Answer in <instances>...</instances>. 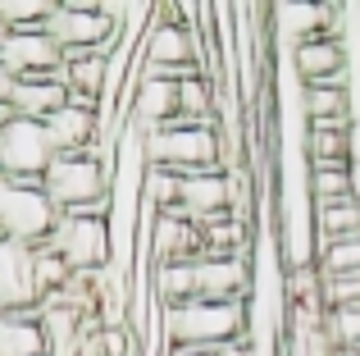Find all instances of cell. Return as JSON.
<instances>
[{"instance_id": "obj_2", "label": "cell", "mask_w": 360, "mask_h": 356, "mask_svg": "<svg viewBox=\"0 0 360 356\" xmlns=\"http://www.w3.org/2000/svg\"><path fill=\"white\" fill-rule=\"evenodd\" d=\"M251 311L246 302H183L165 311V343L169 348H196V352H219L229 343L246 338Z\"/></svg>"}, {"instance_id": "obj_14", "label": "cell", "mask_w": 360, "mask_h": 356, "mask_svg": "<svg viewBox=\"0 0 360 356\" xmlns=\"http://www.w3.org/2000/svg\"><path fill=\"white\" fill-rule=\"evenodd\" d=\"M306 165L310 170H352L356 165V119L306 124Z\"/></svg>"}, {"instance_id": "obj_27", "label": "cell", "mask_w": 360, "mask_h": 356, "mask_svg": "<svg viewBox=\"0 0 360 356\" xmlns=\"http://www.w3.org/2000/svg\"><path fill=\"white\" fill-rule=\"evenodd\" d=\"M214 356H255V348H251V338H238V343H229V348H219Z\"/></svg>"}, {"instance_id": "obj_23", "label": "cell", "mask_w": 360, "mask_h": 356, "mask_svg": "<svg viewBox=\"0 0 360 356\" xmlns=\"http://www.w3.org/2000/svg\"><path fill=\"white\" fill-rule=\"evenodd\" d=\"M82 356H141V343L132 329H87Z\"/></svg>"}, {"instance_id": "obj_7", "label": "cell", "mask_w": 360, "mask_h": 356, "mask_svg": "<svg viewBox=\"0 0 360 356\" xmlns=\"http://www.w3.org/2000/svg\"><path fill=\"white\" fill-rule=\"evenodd\" d=\"M55 160V146L46 137V124L5 115L0 119V178L9 183H41Z\"/></svg>"}, {"instance_id": "obj_10", "label": "cell", "mask_w": 360, "mask_h": 356, "mask_svg": "<svg viewBox=\"0 0 360 356\" xmlns=\"http://www.w3.org/2000/svg\"><path fill=\"white\" fill-rule=\"evenodd\" d=\"M32 265H37V247H23V242L0 238V315L41 306L37 269Z\"/></svg>"}, {"instance_id": "obj_21", "label": "cell", "mask_w": 360, "mask_h": 356, "mask_svg": "<svg viewBox=\"0 0 360 356\" xmlns=\"http://www.w3.org/2000/svg\"><path fill=\"white\" fill-rule=\"evenodd\" d=\"M319 279H360V238L319 242Z\"/></svg>"}, {"instance_id": "obj_19", "label": "cell", "mask_w": 360, "mask_h": 356, "mask_svg": "<svg viewBox=\"0 0 360 356\" xmlns=\"http://www.w3.org/2000/svg\"><path fill=\"white\" fill-rule=\"evenodd\" d=\"M150 288L155 302L165 306H183L196 302V260H169V265H150Z\"/></svg>"}, {"instance_id": "obj_17", "label": "cell", "mask_w": 360, "mask_h": 356, "mask_svg": "<svg viewBox=\"0 0 360 356\" xmlns=\"http://www.w3.org/2000/svg\"><path fill=\"white\" fill-rule=\"evenodd\" d=\"M301 115H306V124L352 119V69L328 78V82H306L301 87Z\"/></svg>"}, {"instance_id": "obj_28", "label": "cell", "mask_w": 360, "mask_h": 356, "mask_svg": "<svg viewBox=\"0 0 360 356\" xmlns=\"http://www.w3.org/2000/svg\"><path fill=\"white\" fill-rule=\"evenodd\" d=\"M169 356H214V352H196V348H169Z\"/></svg>"}, {"instance_id": "obj_16", "label": "cell", "mask_w": 360, "mask_h": 356, "mask_svg": "<svg viewBox=\"0 0 360 356\" xmlns=\"http://www.w3.org/2000/svg\"><path fill=\"white\" fill-rule=\"evenodd\" d=\"M64 106H69V82H64V73H55V78H18L14 96H9V115L32 119V124H46V119L60 115Z\"/></svg>"}, {"instance_id": "obj_18", "label": "cell", "mask_w": 360, "mask_h": 356, "mask_svg": "<svg viewBox=\"0 0 360 356\" xmlns=\"http://www.w3.org/2000/svg\"><path fill=\"white\" fill-rule=\"evenodd\" d=\"M0 356H51V338L41 324V306L0 315Z\"/></svg>"}, {"instance_id": "obj_3", "label": "cell", "mask_w": 360, "mask_h": 356, "mask_svg": "<svg viewBox=\"0 0 360 356\" xmlns=\"http://www.w3.org/2000/svg\"><path fill=\"white\" fill-rule=\"evenodd\" d=\"M46 32L69 55H110L119 42L115 5L105 0H55V14L46 18Z\"/></svg>"}, {"instance_id": "obj_13", "label": "cell", "mask_w": 360, "mask_h": 356, "mask_svg": "<svg viewBox=\"0 0 360 356\" xmlns=\"http://www.w3.org/2000/svg\"><path fill=\"white\" fill-rule=\"evenodd\" d=\"M288 60L301 82H328L352 69V42L338 32H324V37H310V42H297L288 51Z\"/></svg>"}, {"instance_id": "obj_5", "label": "cell", "mask_w": 360, "mask_h": 356, "mask_svg": "<svg viewBox=\"0 0 360 356\" xmlns=\"http://www.w3.org/2000/svg\"><path fill=\"white\" fill-rule=\"evenodd\" d=\"M60 224V210L51 205L41 183H9L0 178V238L23 242V247H46Z\"/></svg>"}, {"instance_id": "obj_29", "label": "cell", "mask_w": 360, "mask_h": 356, "mask_svg": "<svg viewBox=\"0 0 360 356\" xmlns=\"http://www.w3.org/2000/svg\"><path fill=\"white\" fill-rule=\"evenodd\" d=\"M333 356H360V348H333Z\"/></svg>"}, {"instance_id": "obj_22", "label": "cell", "mask_w": 360, "mask_h": 356, "mask_svg": "<svg viewBox=\"0 0 360 356\" xmlns=\"http://www.w3.org/2000/svg\"><path fill=\"white\" fill-rule=\"evenodd\" d=\"M310 201L315 205L356 201L352 196V170H310Z\"/></svg>"}, {"instance_id": "obj_4", "label": "cell", "mask_w": 360, "mask_h": 356, "mask_svg": "<svg viewBox=\"0 0 360 356\" xmlns=\"http://www.w3.org/2000/svg\"><path fill=\"white\" fill-rule=\"evenodd\" d=\"M146 165L150 170H169L178 178L224 170L219 165V133H214V124H183L178 119V124L146 137Z\"/></svg>"}, {"instance_id": "obj_1", "label": "cell", "mask_w": 360, "mask_h": 356, "mask_svg": "<svg viewBox=\"0 0 360 356\" xmlns=\"http://www.w3.org/2000/svg\"><path fill=\"white\" fill-rule=\"evenodd\" d=\"M41 187L60 215H101V220H110V155L105 151L55 155Z\"/></svg>"}, {"instance_id": "obj_26", "label": "cell", "mask_w": 360, "mask_h": 356, "mask_svg": "<svg viewBox=\"0 0 360 356\" xmlns=\"http://www.w3.org/2000/svg\"><path fill=\"white\" fill-rule=\"evenodd\" d=\"M14 82H18V78L5 69V64H0V119L9 115V96H14Z\"/></svg>"}, {"instance_id": "obj_11", "label": "cell", "mask_w": 360, "mask_h": 356, "mask_svg": "<svg viewBox=\"0 0 360 356\" xmlns=\"http://www.w3.org/2000/svg\"><path fill=\"white\" fill-rule=\"evenodd\" d=\"M46 137H51L55 155H82V151H105V128H101V110L91 106H64L60 115L46 119ZM110 155V151H105Z\"/></svg>"}, {"instance_id": "obj_12", "label": "cell", "mask_w": 360, "mask_h": 356, "mask_svg": "<svg viewBox=\"0 0 360 356\" xmlns=\"http://www.w3.org/2000/svg\"><path fill=\"white\" fill-rule=\"evenodd\" d=\"M178 210L192 224H210L233 215V174L224 170H205V174H187L178 187Z\"/></svg>"}, {"instance_id": "obj_20", "label": "cell", "mask_w": 360, "mask_h": 356, "mask_svg": "<svg viewBox=\"0 0 360 356\" xmlns=\"http://www.w3.org/2000/svg\"><path fill=\"white\" fill-rule=\"evenodd\" d=\"M37 293H41V302H51V297H60V293H69L73 288V269L64 265V256L46 242V247H37Z\"/></svg>"}, {"instance_id": "obj_25", "label": "cell", "mask_w": 360, "mask_h": 356, "mask_svg": "<svg viewBox=\"0 0 360 356\" xmlns=\"http://www.w3.org/2000/svg\"><path fill=\"white\" fill-rule=\"evenodd\" d=\"M324 338L333 348H360V306H342V311L324 315Z\"/></svg>"}, {"instance_id": "obj_8", "label": "cell", "mask_w": 360, "mask_h": 356, "mask_svg": "<svg viewBox=\"0 0 360 356\" xmlns=\"http://www.w3.org/2000/svg\"><path fill=\"white\" fill-rule=\"evenodd\" d=\"M178 119H183V110H178V82L174 78H160V73H146L137 64V73H132V82H128L123 124H132L141 137H150V133H160V128L178 124Z\"/></svg>"}, {"instance_id": "obj_15", "label": "cell", "mask_w": 360, "mask_h": 356, "mask_svg": "<svg viewBox=\"0 0 360 356\" xmlns=\"http://www.w3.org/2000/svg\"><path fill=\"white\" fill-rule=\"evenodd\" d=\"M196 297L201 302H251V260H196Z\"/></svg>"}, {"instance_id": "obj_9", "label": "cell", "mask_w": 360, "mask_h": 356, "mask_svg": "<svg viewBox=\"0 0 360 356\" xmlns=\"http://www.w3.org/2000/svg\"><path fill=\"white\" fill-rule=\"evenodd\" d=\"M0 64L14 78H55L64 73V51L46 27H23V32L0 37Z\"/></svg>"}, {"instance_id": "obj_6", "label": "cell", "mask_w": 360, "mask_h": 356, "mask_svg": "<svg viewBox=\"0 0 360 356\" xmlns=\"http://www.w3.org/2000/svg\"><path fill=\"white\" fill-rule=\"evenodd\" d=\"M51 247L64 256L73 279H96L110 269L115 247H110V224L101 215H60L51 233Z\"/></svg>"}, {"instance_id": "obj_24", "label": "cell", "mask_w": 360, "mask_h": 356, "mask_svg": "<svg viewBox=\"0 0 360 356\" xmlns=\"http://www.w3.org/2000/svg\"><path fill=\"white\" fill-rule=\"evenodd\" d=\"M178 187H183V178L169 174V170H150L146 165V187H141V196H146L150 205H155L160 215L178 210Z\"/></svg>"}]
</instances>
